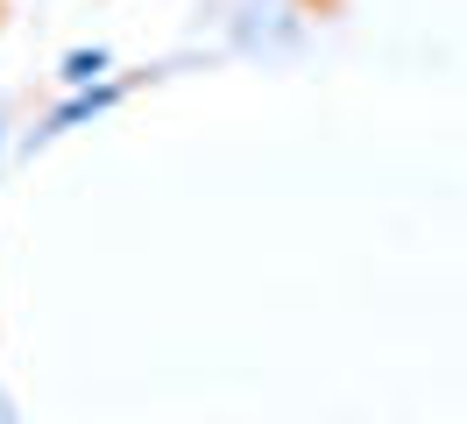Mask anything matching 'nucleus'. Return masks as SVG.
<instances>
[{"label": "nucleus", "mask_w": 467, "mask_h": 424, "mask_svg": "<svg viewBox=\"0 0 467 424\" xmlns=\"http://www.w3.org/2000/svg\"><path fill=\"white\" fill-rule=\"evenodd\" d=\"M99 71H107V50H71L64 57V85H78V92H86Z\"/></svg>", "instance_id": "1"}, {"label": "nucleus", "mask_w": 467, "mask_h": 424, "mask_svg": "<svg viewBox=\"0 0 467 424\" xmlns=\"http://www.w3.org/2000/svg\"><path fill=\"white\" fill-rule=\"evenodd\" d=\"M99 107H114V92H78V99L57 113V128H78V120H86V113H99Z\"/></svg>", "instance_id": "2"}]
</instances>
